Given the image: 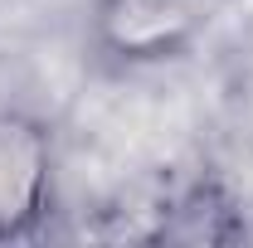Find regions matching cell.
Returning a JSON list of instances; mask_svg holds the SVG:
<instances>
[{
	"instance_id": "6da1fadb",
	"label": "cell",
	"mask_w": 253,
	"mask_h": 248,
	"mask_svg": "<svg viewBox=\"0 0 253 248\" xmlns=\"http://www.w3.org/2000/svg\"><path fill=\"white\" fill-rule=\"evenodd\" d=\"M214 15V0H97L93 34L122 63H161L190 49Z\"/></svg>"
},
{
	"instance_id": "7a4b0ae2",
	"label": "cell",
	"mask_w": 253,
	"mask_h": 248,
	"mask_svg": "<svg viewBox=\"0 0 253 248\" xmlns=\"http://www.w3.org/2000/svg\"><path fill=\"white\" fill-rule=\"evenodd\" d=\"M54 131L15 107H0V239H20L49 209Z\"/></svg>"
}]
</instances>
